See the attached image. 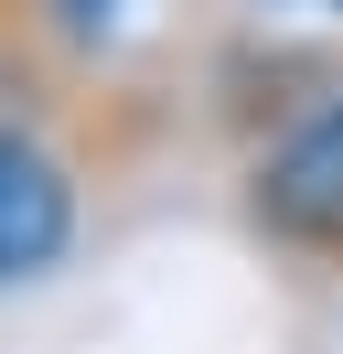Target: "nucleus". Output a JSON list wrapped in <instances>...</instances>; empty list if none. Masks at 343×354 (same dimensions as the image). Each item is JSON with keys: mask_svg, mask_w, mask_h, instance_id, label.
<instances>
[{"mask_svg": "<svg viewBox=\"0 0 343 354\" xmlns=\"http://www.w3.org/2000/svg\"><path fill=\"white\" fill-rule=\"evenodd\" d=\"M64 97L75 75L11 0L0 11V290L54 279L86 236V161L64 140Z\"/></svg>", "mask_w": 343, "mask_h": 354, "instance_id": "f257e3e1", "label": "nucleus"}, {"mask_svg": "<svg viewBox=\"0 0 343 354\" xmlns=\"http://www.w3.org/2000/svg\"><path fill=\"white\" fill-rule=\"evenodd\" d=\"M236 225L279 268L343 279V65L311 75L236 161Z\"/></svg>", "mask_w": 343, "mask_h": 354, "instance_id": "f03ea898", "label": "nucleus"}, {"mask_svg": "<svg viewBox=\"0 0 343 354\" xmlns=\"http://www.w3.org/2000/svg\"><path fill=\"white\" fill-rule=\"evenodd\" d=\"M268 11H333V0H268Z\"/></svg>", "mask_w": 343, "mask_h": 354, "instance_id": "7ed1b4c3", "label": "nucleus"}, {"mask_svg": "<svg viewBox=\"0 0 343 354\" xmlns=\"http://www.w3.org/2000/svg\"><path fill=\"white\" fill-rule=\"evenodd\" d=\"M322 22H333V32H343V0H333V11H322Z\"/></svg>", "mask_w": 343, "mask_h": 354, "instance_id": "20e7f679", "label": "nucleus"}]
</instances>
